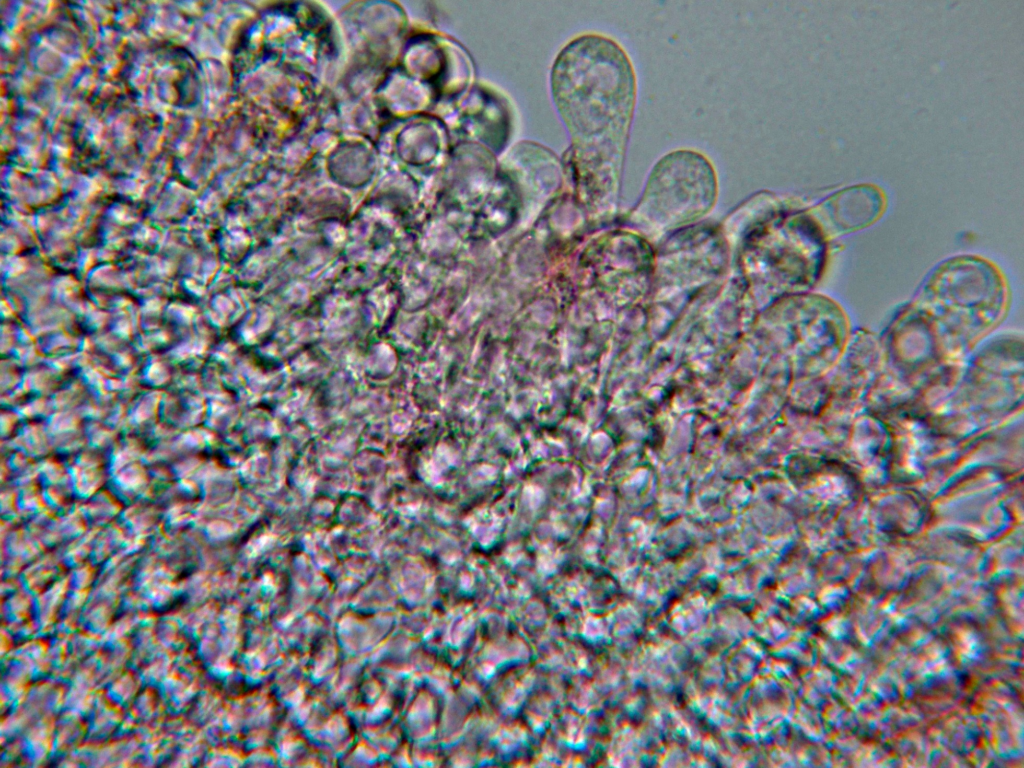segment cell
<instances>
[{
    "label": "cell",
    "mask_w": 1024,
    "mask_h": 768,
    "mask_svg": "<svg viewBox=\"0 0 1024 768\" xmlns=\"http://www.w3.org/2000/svg\"><path fill=\"white\" fill-rule=\"evenodd\" d=\"M713 189L714 174L706 159L691 151H678L655 166L646 200L667 199L673 210H679L680 217H686L694 212L693 204L699 209L709 202Z\"/></svg>",
    "instance_id": "cell-1"
}]
</instances>
